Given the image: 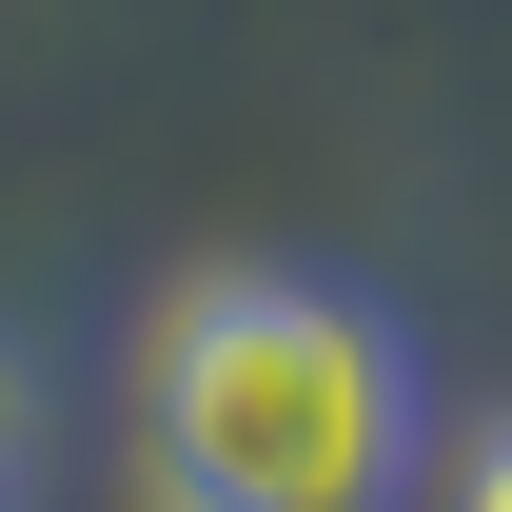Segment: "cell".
<instances>
[{
  "instance_id": "cell-1",
  "label": "cell",
  "mask_w": 512,
  "mask_h": 512,
  "mask_svg": "<svg viewBox=\"0 0 512 512\" xmlns=\"http://www.w3.org/2000/svg\"><path fill=\"white\" fill-rule=\"evenodd\" d=\"M138 473L158 512H394L414 493V355L335 276H178L138 335Z\"/></svg>"
},
{
  "instance_id": "cell-2",
  "label": "cell",
  "mask_w": 512,
  "mask_h": 512,
  "mask_svg": "<svg viewBox=\"0 0 512 512\" xmlns=\"http://www.w3.org/2000/svg\"><path fill=\"white\" fill-rule=\"evenodd\" d=\"M40 493V355H20V335H0V512Z\"/></svg>"
},
{
  "instance_id": "cell-3",
  "label": "cell",
  "mask_w": 512,
  "mask_h": 512,
  "mask_svg": "<svg viewBox=\"0 0 512 512\" xmlns=\"http://www.w3.org/2000/svg\"><path fill=\"white\" fill-rule=\"evenodd\" d=\"M453 512H512V414H493L473 453H453Z\"/></svg>"
}]
</instances>
